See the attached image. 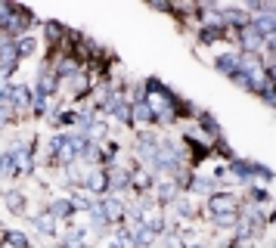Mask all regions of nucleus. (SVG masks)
<instances>
[{"instance_id":"0eeeda50","label":"nucleus","mask_w":276,"mask_h":248,"mask_svg":"<svg viewBox=\"0 0 276 248\" xmlns=\"http://www.w3.org/2000/svg\"><path fill=\"white\" fill-rule=\"evenodd\" d=\"M224 34H227V28H224V25H211V28H205V31H202V40H205V43H211V40L224 37Z\"/></svg>"},{"instance_id":"39448f33","label":"nucleus","mask_w":276,"mask_h":248,"mask_svg":"<svg viewBox=\"0 0 276 248\" xmlns=\"http://www.w3.org/2000/svg\"><path fill=\"white\" fill-rule=\"evenodd\" d=\"M242 43H245V47H249V50H255L258 43H261V34L255 31L252 25H245V28H242Z\"/></svg>"},{"instance_id":"1a4fd4ad","label":"nucleus","mask_w":276,"mask_h":248,"mask_svg":"<svg viewBox=\"0 0 276 248\" xmlns=\"http://www.w3.org/2000/svg\"><path fill=\"white\" fill-rule=\"evenodd\" d=\"M87 183H90V189H106L109 186V177H106V174H90V180H87Z\"/></svg>"},{"instance_id":"f8f14e48","label":"nucleus","mask_w":276,"mask_h":248,"mask_svg":"<svg viewBox=\"0 0 276 248\" xmlns=\"http://www.w3.org/2000/svg\"><path fill=\"white\" fill-rule=\"evenodd\" d=\"M34 224H37V227H40L43 233H50V230H53V214L47 211V214H40V217H34Z\"/></svg>"},{"instance_id":"9b49d317","label":"nucleus","mask_w":276,"mask_h":248,"mask_svg":"<svg viewBox=\"0 0 276 248\" xmlns=\"http://www.w3.org/2000/svg\"><path fill=\"white\" fill-rule=\"evenodd\" d=\"M71 211V202H53V205H50V214L56 217V214H59V217H65Z\"/></svg>"},{"instance_id":"2eb2a0df","label":"nucleus","mask_w":276,"mask_h":248,"mask_svg":"<svg viewBox=\"0 0 276 248\" xmlns=\"http://www.w3.org/2000/svg\"><path fill=\"white\" fill-rule=\"evenodd\" d=\"M196 248H202V245H196Z\"/></svg>"},{"instance_id":"423d86ee","label":"nucleus","mask_w":276,"mask_h":248,"mask_svg":"<svg viewBox=\"0 0 276 248\" xmlns=\"http://www.w3.org/2000/svg\"><path fill=\"white\" fill-rule=\"evenodd\" d=\"M252 28H255L258 34H270L273 31V16H270V12H267V16H261L258 22H252Z\"/></svg>"},{"instance_id":"ddd939ff","label":"nucleus","mask_w":276,"mask_h":248,"mask_svg":"<svg viewBox=\"0 0 276 248\" xmlns=\"http://www.w3.org/2000/svg\"><path fill=\"white\" fill-rule=\"evenodd\" d=\"M0 174H16V168H12V158H9V155H0Z\"/></svg>"},{"instance_id":"4468645a","label":"nucleus","mask_w":276,"mask_h":248,"mask_svg":"<svg viewBox=\"0 0 276 248\" xmlns=\"http://www.w3.org/2000/svg\"><path fill=\"white\" fill-rule=\"evenodd\" d=\"M47 34H50V40H59V37H62V25L50 22V25H47Z\"/></svg>"},{"instance_id":"6e6552de","label":"nucleus","mask_w":276,"mask_h":248,"mask_svg":"<svg viewBox=\"0 0 276 248\" xmlns=\"http://www.w3.org/2000/svg\"><path fill=\"white\" fill-rule=\"evenodd\" d=\"M6 208H9L12 214H22V211H25V205H22V196H19V193H9V196H6Z\"/></svg>"},{"instance_id":"20e7f679","label":"nucleus","mask_w":276,"mask_h":248,"mask_svg":"<svg viewBox=\"0 0 276 248\" xmlns=\"http://www.w3.org/2000/svg\"><path fill=\"white\" fill-rule=\"evenodd\" d=\"M103 214H106V221L121 217V202H118V199H106V202H103Z\"/></svg>"},{"instance_id":"9d476101","label":"nucleus","mask_w":276,"mask_h":248,"mask_svg":"<svg viewBox=\"0 0 276 248\" xmlns=\"http://www.w3.org/2000/svg\"><path fill=\"white\" fill-rule=\"evenodd\" d=\"M3 239H6L9 245H16V248H28V239L22 236V233H3Z\"/></svg>"},{"instance_id":"7ed1b4c3","label":"nucleus","mask_w":276,"mask_h":248,"mask_svg":"<svg viewBox=\"0 0 276 248\" xmlns=\"http://www.w3.org/2000/svg\"><path fill=\"white\" fill-rule=\"evenodd\" d=\"M9 99H12V103H16V106L28 109V106H31V90H28V87H12Z\"/></svg>"},{"instance_id":"f03ea898","label":"nucleus","mask_w":276,"mask_h":248,"mask_svg":"<svg viewBox=\"0 0 276 248\" xmlns=\"http://www.w3.org/2000/svg\"><path fill=\"white\" fill-rule=\"evenodd\" d=\"M211 211H214V214H230V211H236V199H233V196H214V199H211Z\"/></svg>"},{"instance_id":"f257e3e1","label":"nucleus","mask_w":276,"mask_h":248,"mask_svg":"<svg viewBox=\"0 0 276 248\" xmlns=\"http://www.w3.org/2000/svg\"><path fill=\"white\" fill-rule=\"evenodd\" d=\"M9 158H12V168H16V174H25L28 168H31V152H28L25 146H16V149L9 152Z\"/></svg>"}]
</instances>
